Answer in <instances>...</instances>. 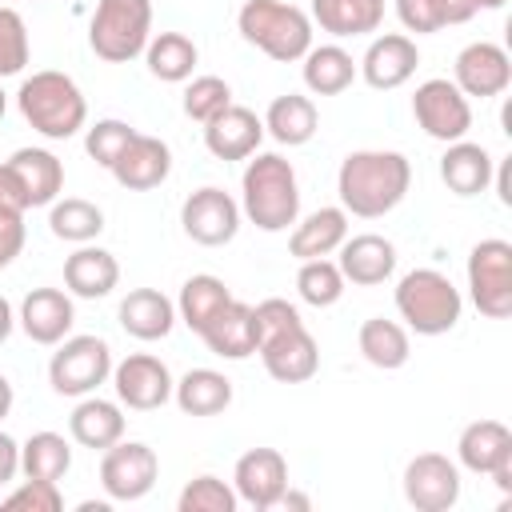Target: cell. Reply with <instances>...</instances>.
<instances>
[{"instance_id":"47","label":"cell","mask_w":512,"mask_h":512,"mask_svg":"<svg viewBox=\"0 0 512 512\" xmlns=\"http://www.w3.org/2000/svg\"><path fill=\"white\" fill-rule=\"evenodd\" d=\"M28 212V192L20 184V176L12 172V164H0V216H24Z\"/></svg>"},{"instance_id":"25","label":"cell","mask_w":512,"mask_h":512,"mask_svg":"<svg viewBox=\"0 0 512 512\" xmlns=\"http://www.w3.org/2000/svg\"><path fill=\"white\" fill-rule=\"evenodd\" d=\"M492 168H496V160L488 156V148L476 144V140H468V136L464 140H452L444 148V156H440V180L456 196H480V192H488Z\"/></svg>"},{"instance_id":"10","label":"cell","mask_w":512,"mask_h":512,"mask_svg":"<svg viewBox=\"0 0 512 512\" xmlns=\"http://www.w3.org/2000/svg\"><path fill=\"white\" fill-rule=\"evenodd\" d=\"M160 476V460L148 444L140 440H116L112 448L100 452V488L108 500H144Z\"/></svg>"},{"instance_id":"17","label":"cell","mask_w":512,"mask_h":512,"mask_svg":"<svg viewBox=\"0 0 512 512\" xmlns=\"http://www.w3.org/2000/svg\"><path fill=\"white\" fill-rule=\"evenodd\" d=\"M416 64H420L416 40L404 36V32H384V36H376V40L368 44V52H364V60L356 64V72L364 76L368 88L392 92V88H400V84H408V80L416 76Z\"/></svg>"},{"instance_id":"40","label":"cell","mask_w":512,"mask_h":512,"mask_svg":"<svg viewBox=\"0 0 512 512\" xmlns=\"http://www.w3.org/2000/svg\"><path fill=\"white\" fill-rule=\"evenodd\" d=\"M228 104H232V88H228V80H220V76H192L188 88H184V100H180L184 116L196 120V124H208V120L220 116Z\"/></svg>"},{"instance_id":"12","label":"cell","mask_w":512,"mask_h":512,"mask_svg":"<svg viewBox=\"0 0 512 512\" xmlns=\"http://www.w3.org/2000/svg\"><path fill=\"white\" fill-rule=\"evenodd\" d=\"M172 372L160 356L152 352H132L120 364H112V388L116 400L132 412H156L172 400Z\"/></svg>"},{"instance_id":"53","label":"cell","mask_w":512,"mask_h":512,"mask_svg":"<svg viewBox=\"0 0 512 512\" xmlns=\"http://www.w3.org/2000/svg\"><path fill=\"white\" fill-rule=\"evenodd\" d=\"M80 512H108V500H84Z\"/></svg>"},{"instance_id":"11","label":"cell","mask_w":512,"mask_h":512,"mask_svg":"<svg viewBox=\"0 0 512 512\" xmlns=\"http://www.w3.org/2000/svg\"><path fill=\"white\" fill-rule=\"evenodd\" d=\"M456 456L468 472L492 476V484L500 492H512V432H508V424L472 420L456 440Z\"/></svg>"},{"instance_id":"44","label":"cell","mask_w":512,"mask_h":512,"mask_svg":"<svg viewBox=\"0 0 512 512\" xmlns=\"http://www.w3.org/2000/svg\"><path fill=\"white\" fill-rule=\"evenodd\" d=\"M4 512H60L64 508V496L56 488V480H28L20 488H12L4 500H0Z\"/></svg>"},{"instance_id":"42","label":"cell","mask_w":512,"mask_h":512,"mask_svg":"<svg viewBox=\"0 0 512 512\" xmlns=\"http://www.w3.org/2000/svg\"><path fill=\"white\" fill-rule=\"evenodd\" d=\"M28 56H32V44H28L24 16L16 8L0 4V80L4 76H20Z\"/></svg>"},{"instance_id":"30","label":"cell","mask_w":512,"mask_h":512,"mask_svg":"<svg viewBox=\"0 0 512 512\" xmlns=\"http://www.w3.org/2000/svg\"><path fill=\"white\" fill-rule=\"evenodd\" d=\"M8 164L28 192V208H48L64 192V164L48 148H16Z\"/></svg>"},{"instance_id":"37","label":"cell","mask_w":512,"mask_h":512,"mask_svg":"<svg viewBox=\"0 0 512 512\" xmlns=\"http://www.w3.org/2000/svg\"><path fill=\"white\" fill-rule=\"evenodd\" d=\"M228 300H232V292H228V284H224L220 276H212V272H196V276H188L184 288H180L176 320H184L192 332H200V328H204Z\"/></svg>"},{"instance_id":"24","label":"cell","mask_w":512,"mask_h":512,"mask_svg":"<svg viewBox=\"0 0 512 512\" xmlns=\"http://www.w3.org/2000/svg\"><path fill=\"white\" fill-rule=\"evenodd\" d=\"M116 320L120 328L132 336V340H164L172 328H176V304L160 292V288H132L120 308H116Z\"/></svg>"},{"instance_id":"26","label":"cell","mask_w":512,"mask_h":512,"mask_svg":"<svg viewBox=\"0 0 512 512\" xmlns=\"http://www.w3.org/2000/svg\"><path fill=\"white\" fill-rule=\"evenodd\" d=\"M120 284V264L108 248L96 244H80L68 260H64V288L80 300H100Z\"/></svg>"},{"instance_id":"22","label":"cell","mask_w":512,"mask_h":512,"mask_svg":"<svg viewBox=\"0 0 512 512\" xmlns=\"http://www.w3.org/2000/svg\"><path fill=\"white\" fill-rule=\"evenodd\" d=\"M116 176L120 188L128 192H148V188H160L172 172V148L160 140V136H148V132H136L132 144L120 152V160L108 168Z\"/></svg>"},{"instance_id":"1","label":"cell","mask_w":512,"mask_h":512,"mask_svg":"<svg viewBox=\"0 0 512 512\" xmlns=\"http://www.w3.org/2000/svg\"><path fill=\"white\" fill-rule=\"evenodd\" d=\"M408 188H412V164L404 152H392V148L348 152L340 160V172H336L340 208L360 216V220L388 216L408 196Z\"/></svg>"},{"instance_id":"3","label":"cell","mask_w":512,"mask_h":512,"mask_svg":"<svg viewBox=\"0 0 512 512\" xmlns=\"http://www.w3.org/2000/svg\"><path fill=\"white\" fill-rule=\"evenodd\" d=\"M16 104H20V116L44 140H68L88 124V100H84L80 84L68 72H56V68L32 72L20 84Z\"/></svg>"},{"instance_id":"55","label":"cell","mask_w":512,"mask_h":512,"mask_svg":"<svg viewBox=\"0 0 512 512\" xmlns=\"http://www.w3.org/2000/svg\"><path fill=\"white\" fill-rule=\"evenodd\" d=\"M4 108H8V96H4V88H0V116H4Z\"/></svg>"},{"instance_id":"14","label":"cell","mask_w":512,"mask_h":512,"mask_svg":"<svg viewBox=\"0 0 512 512\" xmlns=\"http://www.w3.org/2000/svg\"><path fill=\"white\" fill-rule=\"evenodd\" d=\"M404 500L416 512H448L460 500V468L444 452H420L404 468Z\"/></svg>"},{"instance_id":"15","label":"cell","mask_w":512,"mask_h":512,"mask_svg":"<svg viewBox=\"0 0 512 512\" xmlns=\"http://www.w3.org/2000/svg\"><path fill=\"white\" fill-rule=\"evenodd\" d=\"M256 352H260L268 376L280 380V384H304L320 368V348H316L312 332L304 328V320L300 324H288V328H280L272 336H264L256 344Z\"/></svg>"},{"instance_id":"19","label":"cell","mask_w":512,"mask_h":512,"mask_svg":"<svg viewBox=\"0 0 512 512\" xmlns=\"http://www.w3.org/2000/svg\"><path fill=\"white\" fill-rule=\"evenodd\" d=\"M72 320H76V308H72V292L64 288H32L20 300V316H16L24 336L44 348L60 344L72 332Z\"/></svg>"},{"instance_id":"29","label":"cell","mask_w":512,"mask_h":512,"mask_svg":"<svg viewBox=\"0 0 512 512\" xmlns=\"http://www.w3.org/2000/svg\"><path fill=\"white\" fill-rule=\"evenodd\" d=\"M320 128V112L312 104V96H300V92H284L268 104L264 112V132L276 140V144H288V148H300L316 136Z\"/></svg>"},{"instance_id":"50","label":"cell","mask_w":512,"mask_h":512,"mask_svg":"<svg viewBox=\"0 0 512 512\" xmlns=\"http://www.w3.org/2000/svg\"><path fill=\"white\" fill-rule=\"evenodd\" d=\"M12 328H16V312H12V304L0 296V344L12 336Z\"/></svg>"},{"instance_id":"28","label":"cell","mask_w":512,"mask_h":512,"mask_svg":"<svg viewBox=\"0 0 512 512\" xmlns=\"http://www.w3.org/2000/svg\"><path fill=\"white\" fill-rule=\"evenodd\" d=\"M348 236V212L344 208H316L308 212L292 236H288V252L296 260H320V256H332Z\"/></svg>"},{"instance_id":"39","label":"cell","mask_w":512,"mask_h":512,"mask_svg":"<svg viewBox=\"0 0 512 512\" xmlns=\"http://www.w3.org/2000/svg\"><path fill=\"white\" fill-rule=\"evenodd\" d=\"M296 292H300V300L312 304V308H332V304L344 296V276H340L336 260H328V256H320V260H300Z\"/></svg>"},{"instance_id":"4","label":"cell","mask_w":512,"mask_h":512,"mask_svg":"<svg viewBox=\"0 0 512 512\" xmlns=\"http://www.w3.org/2000/svg\"><path fill=\"white\" fill-rule=\"evenodd\" d=\"M236 28L252 48L280 64H292L312 48V16L288 0H244Z\"/></svg>"},{"instance_id":"7","label":"cell","mask_w":512,"mask_h":512,"mask_svg":"<svg viewBox=\"0 0 512 512\" xmlns=\"http://www.w3.org/2000/svg\"><path fill=\"white\" fill-rule=\"evenodd\" d=\"M112 376V348L104 336H64L48 360V384L60 396H92Z\"/></svg>"},{"instance_id":"5","label":"cell","mask_w":512,"mask_h":512,"mask_svg":"<svg viewBox=\"0 0 512 512\" xmlns=\"http://www.w3.org/2000/svg\"><path fill=\"white\" fill-rule=\"evenodd\" d=\"M396 312L416 336H444L460 324L464 296L440 268H412L396 284Z\"/></svg>"},{"instance_id":"35","label":"cell","mask_w":512,"mask_h":512,"mask_svg":"<svg viewBox=\"0 0 512 512\" xmlns=\"http://www.w3.org/2000/svg\"><path fill=\"white\" fill-rule=\"evenodd\" d=\"M196 60H200V48H196L192 36H184V32H160V36H152L148 48H144L148 72H152L156 80H164V84H184V80H192Z\"/></svg>"},{"instance_id":"2","label":"cell","mask_w":512,"mask_h":512,"mask_svg":"<svg viewBox=\"0 0 512 512\" xmlns=\"http://www.w3.org/2000/svg\"><path fill=\"white\" fill-rule=\"evenodd\" d=\"M240 216H248L260 232H288L300 216V184L296 168L280 152H256L240 176Z\"/></svg>"},{"instance_id":"32","label":"cell","mask_w":512,"mask_h":512,"mask_svg":"<svg viewBox=\"0 0 512 512\" xmlns=\"http://www.w3.org/2000/svg\"><path fill=\"white\" fill-rule=\"evenodd\" d=\"M300 60H304L300 76L312 96H340L356 80V60L340 44H312Z\"/></svg>"},{"instance_id":"34","label":"cell","mask_w":512,"mask_h":512,"mask_svg":"<svg viewBox=\"0 0 512 512\" xmlns=\"http://www.w3.org/2000/svg\"><path fill=\"white\" fill-rule=\"evenodd\" d=\"M356 344H360V356L372 364V368H384V372H396L408 364L412 356V340H408V328L396 324V320H384V316H368L356 332Z\"/></svg>"},{"instance_id":"6","label":"cell","mask_w":512,"mask_h":512,"mask_svg":"<svg viewBox=\"0 0 512 512\" xmlns=\"http://www.w3.org/2000/svg\"><path fill=\"white\" fill-rule=\"evenodd\" d=\"M152 40V0H96L88 24V48L108 64L144 56Z\"/></svg>"},{"instance_id":"20","label":"cell","mask_w":512,"mask_h":512,"mask_svg":"<svg viewBox=\"0 0 512 512\" xmlns=\"http://www.w3.org/2000/svg\"><path fill=\"white\" fill-rule=\"evenodd\" d=\"M340 260V276L344 284H356V288H376L384 284L392 272H396V244L376 236V232H360V236H344V244L336 248Z\"/></svg>"},{"instance_id":"46","label":"cell","mask_w":512,"mask_h":512,"mask_svg":"<svg viewBox=\"0 0 512 512\" xmlns=\"http://www.w3.org/2000/svg\"><path fill=\"white\" fill-rule=\"evenodd\" d=\"M252 316H256V344H260L264 336L288 328V324H300V308L288 304L284 296H268V300H260V304L252 308Z\"/></svg>"},{"instance_id":"23","label":"cell","mask_w":512,"mask_h":512,"mask_svg":"<svg viewBox=\"0 0 512 512\" xmlns=\"http://www.w3.org/2000/svg\"><path fill=\"white\" fill-rule=\"evenodd\" d=\"M212 356H224V360H248L256 352V316H252V304L244 300H228L200 332H196Z\"/></svg>"},{"instance_id":"36","label":"cell","mask_w":512,"mask_h":512,"mask_svg":"<svg viewBox=\"0 0 512 512\" xmlns=\"http://www.w3.org/2000/svg\"><path fill=\"white\" fill-rule=\"evenodd\" d=\"M72 468V444L60 436V432H32L24 444H20V472L28 480H64Z\"/></svg>"},{"instance_id":"54","label":"cell","mask_w":512,"mask_h":512,"mask_svg":"<svg viewBox=\"0 0 512 512\" xmlns=\"http://www.w3.org/2000/svg\"><path fill=\"white\" fill-rule=\"evenodd\" d=\"M508 0H476V8H488V12H496V8H504Z\"/></svg>"},{"instance_id":"13","label":"cell","mask_w":512,"mask_h":512,"mask_svg":"<svg viewBox=\"0 0 512 512\" xmlns=\"http://www.w3.org/2000/svg\"><path fill=\"white\" fill-rule=\"evenodd\" d=\"M180 224H184L188 240H196L204 248H220V244L236 240V232H240V204L224 188L204 184L180 204Z\"/></svg>"},{"instance_id":"9","label":"cell","mask_w":512,"mask_h":512,"mask_svg":"<svg viewBox=\"0 0 512 512\" xmlns=\"http://www.w3.org/2000/svg\"><path fill=\"white\" fill-rule=\"evenodd\" d=\"M412 116L424 128V136H432L440 144L464 140L468 128H472V104H468V96L448 76H432V80L416 84V92H412Z\"/></svg>"},{"instance_id":"38","label":"cell","mask_w":512,"mask_h":512,"mask_svg":"<svg viewBox=\"0 0 512 512\" xmlns=\"http://www.w3.org/2000/svg\"><path fill=\"white\" fill-rule=\"evenodd\" d=\"M48 228L56 240H68V244H92L100 232H104V212L92 204V200H80V196H56L48 204Z\"/></svg>"},{"instance_id":"49","label":"cell","mask_w":512,"mask_h":512,"mask_svg":"<svg viewBox=\"0 0 512 512\" xmlns=\"http://www.w3.org/2000/svg\"><path fill=\"white\" fill-rule=\"evenodd\" d=\"M16 472H20V444L8 432H0V488L12 484Z\"/></svg>"},{"instance_id":"27","label":"cell","mask_w":512,"mask_h":512,"mask_svg":"<svg viewBox=\"0 0 512 512\" xmlns=\"http://www.w3.org/2000/svg\"><path fill=\"white\" fill-rule=\"evenodd\" d=\"M68 432L80 448H92V452H104L112 448L116 440H124V412L120 404L112 400H100L96 392L92 396H80V404L72 408L68 416Z\"/></svg>"},{"instance_id":"43","label":"cell","mask_w":512,"mask_h":512,"mask_svg":"<svg viewBox=\"0 0 512 512\" xmlns=\"http://www.w3.org/2000/svg\"><path fill=\"white\" fill-rule=\"evenodd\" d=\"M132 136H136V128L128 124V120H96L92 128H88V136H84V148H88V156L100 164V168H112L116 160H120V152L132 144Z\"/></svg>"},{"instance_id":"8","label":"cell","mask_w":512,"mask_h":512,"mask_svg":"<svg viewBox=\"0 0 512 512\" xmlns=\"http://www.w3.org/2000/svg\"><path fill=\"white\" fill-rule=\"evenodd\" d=\"M468 292L480 316L504 320L512 316V244L488 236L468 252Z\"/></svg>"},{"instance_id":"18","label":"cell","mask_w":512,"mask_h":512,"mask_svg":"<svg viewBox=\"0 0 512 512\" xmlns=\"http://www.w3.org/2000/svg\"><path fill=\"white\" fill-rule=\"evenodd\" d=\"M452 84L464 92V96H500L508 84H512V60L500 44L492 40H476L468 48H460L456 56V68H452Z\"/></svg>"},{"instance_id":"21","label":"cell","mask_w":512,"mask_h":512,"mask_svg":"<svg viewBox=\"0 0 512 512\" xmlns=\"http://www.w3.org/2000/svg\"><path fill=\"white\" fill-rule=\"evenodd\" d=\"M260 140H264V120L244 104H228L220 116L204 124V148L216 160H248L256 156Z\"/></svg>"},{"instance_id":"48","label":"cell","mask_w":512,"mask_h":512,"mask_svg":"<svg viewBox=\"0 0 512 512\" xmlns=\"http://www.w3.org/2000/svg\"><path fill=\"white\" fill-rule=\"evenodd\" d=\"M24 248V216H0V272L20 256Z\"/></svg>"},{"instance_id":"45","label":"cell","mask_w":512,"mask_h":512,"mask_svg":"<svg viewBox=\"0 0 512 512\" xmlns=\"http://www.w3.org/2000/svg\"><path fill=\"white\" fill-rule=\"evenodd\" d=\"M396 16L416 36H428V32L448 28V4L444 0H396Z\"/></svg>"},{"instance_id":"52","label":"cell","mask_w":512,"mask_h":512,"mask_svg":"<svg viewBox=\"0 0 512 512\" xmlns=\"http://www.w3.org/2000/svg\"><path fill=\"white\" fill-rule=\"evenodd\" d=\"M12 400H16V392H12V380L0 372V420L12 412Z\"/></svg>"},{"instance_id":"41","label":"cell","mask_w":512,"mask_h":512,"mask_svg":"<svg viewBox=\"0 0 512 512\" xmlns=\"http://www.w3.org/2000/svg\"><path fill=\"white\" fill-rule=\"evenodd\" d=\"M236 504H240L236 488L224 484V480L212 476V472L188 480L184 492H180V500H176L180 512H236Z\"/></svg>"},{"instance_id":"16","label":"cell","mask_w":512,"mask_h":512,"mask_svg":"<svg viewBox=\"0 0 512 512\" xmlns=\"http://www.w3.org/2000/svg\"><path fill=\"white\" fill-rule=\"evenodd\" d=\"M232 488L248 508L268 512L288 488V460L276 448H248L232 468Z\"/></svg>"},{"instance_id":"31","label":"cell","mask_w":512,"mask_h":512,"mask_svg":"<svg viewBox=\"0 0 512 512\" xmlns=\"http://www.w3.org/2000/svg\"><path fill=\"white\" fill-rule=\"evenodd\" d=\"M312 20L336 40L368 36L384 24V0H312Z\"/></svg>"},{"instance_id":"33","label":"cell","mask_w":512,"mask_h":512,"mask_svg":"<svg viewBox=\"0 0 512 512\" xmlns=\"http://www.w3.org/2000/svg\"><path fill=\"white\" fill-rule=\"evenodd\" d=\"M172 400L184 416H216L232 404V380L216 368H192L172 384Z\"/></svg>"},{"instance_id":"51","label":"cell","mask_w":512,"mask_h":512,"mask_svg":"<svg viewBox=\"0 0 512 512\" xmlns=\"http://www.w3.org/2000/svg\"><path fill=\"white\" fill-rule=\"evenodd\" d=\"M308 496H300V492H292V488H284L280 492V500H276V508H300V512H308Z\"/></svg>"}]
</instances>
